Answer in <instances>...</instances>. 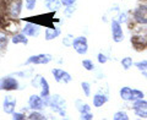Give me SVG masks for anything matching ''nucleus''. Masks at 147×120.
Here are the masks:
<instances>
[{
	"instance_id": "24",
	"label": "nucleus",
	"mask_w": 147,
	"mask_h": 120,
	"mask_svg": "<svg viewBox=\"0 0 147 120\" xmlns=\"http://www.w3.org/2000/svg\"><path fill=\"white\" fill-rule=\"evenodd\" d=\"M114 120H127L129 117H127V114L125 112H118L114 114V117H113Z\"/></svg>"
},
{
	"instance_id": "20",
	"label": "nucleus",
	"mask_w": 147,
	"mask_h": 120,
	"mask_svg": "<svg viewBox=\"0 0 147 120\" xmlns=\"http://www.w3.org/2000/svg\"><path fill=\"white\" fill-rule=\"evenodd\" d=\"M27 119L28 120H44L45 117L42 113H39V110H33V112H31L27 115Z\"/></svg>"
},
{
	"instance_id": "9",
	"label": "nucleus",
	"mask_w": 147,
	"mask_h": 120,
	"mask_svg": "<svg viewBox=\"0 0 147 120\" xmlns=\"http://www.w3.org/2000/svg\"><path fill=\"white\" fill-rule=\"evenodd\" d=\"M134 112L137 117L147 118V102L142 99H137L134 104Z\"/></svg>"
},
{
	"instance_id": "35",
	"label": "nucleus",
	"mask_w": 147,
	"mask_h": 120,
	"mask_svg": "<svg viewBox=\"0 0 147 120\" xmlns=\"http://www.w3.org/2000/svg\"><path fill=\"white\" fill-rule=\"evenodd\" d=\"M74 10H75V7H72V5H71V6H67V7L65 9V11H64V13H65L66 16H70L71 12H72Z\"/></svg>"
},
{
	"instance_id": "36",
	"label": "nucleus",
	"mask_w": 147,
	"mask_h": 120,
	"mask_svg": "<svg viewBox=\"0 0 147 120\" xmlns=\"http://www.w3.org/2000/svg\"><path fill=\"white\" fill-rule=\"evenodd\" d=\"M126 21V13H121L119 16V22H125Z\"/></svg>"
},
{
	"instance_id": "31",
	"label": "nucleus",
	"mask_w": 147,
	"mask_h": 120,
	"mask_svg": "<svg viewBox=\"0 0 147 120\" xmlns=\"http://www.w3.org/2000/svg\"><path fill=\"white\" fill-rule=\"evenodd\" d=\"M81 119H84V120H91V119H93V115L91 114V112H88V113H82L81 114Z\"/></svg>"
},
{
	"instance_id": "28",
	"label": "nucleus",
	"mask_w": 147,
	"mask_h": 120,
	"mask_svg": "<svg viewBox=\"0 0 147 120\" xmlns=\"http://www.w3.org/2000/svg\"><path fill=\"white\" fill-rule=\"evenodd\" d=\"M63 43L65 44L66 47H70V45H72V43H74V38H72V36L67 34V36H66V38H64V39H63Z\"/></svg>"
},
{
	"instance_id": "26",
	"label": "nucleus",
	"mask_w": 147,
	"mask_h": 120,
	"mask_svg": "<svg viewBox=\"0 0 147 120\" xmlns=\"http://www.w3.org/2000/svg\"><path fill=\"white\" fill-rule=\"evenodd\" d=\"M36 4H37V0H25V6L27 10H33L36 7Z\"/></svg>"
},
{
	"instance_id": "33",
	"label": "nucleus",
	"mask_w": 147,
	"mask_h": 120,
	"mask_svg": "<svg viewBox=\"0 0 147 120\" xmlns=\"http://www.w3.org/2000/svg\"><path fill=\"white\" fill-rule=\"evenodd\" d=\"M76 3V0H61V4L64 6H71Z\"/></svg>"
},
{
	"instance_id": "30",
	"label": "nucleus",
	"mask_w": 147,
	"mask_h": 120,
	"mask_svg": "<svg viewBox=\"0 0 147 120\" xmlns=\"http://www.w3.org/2000/svg\"><path fill=\"white\" fill-rule=\"evenodd\" d=\"M135 65L139 67V70H147V61H146V60H144V61L136 63Z\"/></svg>"
},
{
	"instance_id": "23",
	"label": "nucleus",
	"mask_w": 147,
	"mask_h": 120,
	"mask_svg": "<svg viewBox=\"0 0 147 120\" xmlns=\"http://www.w3.org/2000/svg\"><path fill=\"white\" fill-rule=\"evenodd\" d=\"M121 65H123V67L125 69V70H127V69H130V67H131V65H132V59H131V58H129V57L124 58V59L121 60Z\"/></svg>"
},
{
	"instance_id": "13",
	"label": "nucleus",
	"mask_w": 147,
	"mask_h": 120,
	"mask_svg": "<svg viewBox=\"0 0 147 120\" xmlns=\"http://www.w3.org/2000/svg\"><path fill=\"white\" fill-rule=\"evenodd\" d=\"M134 17L140 24H147V6L137 7L134 12Z\"/></svg>"
},
{
	"instance_id": "19",
	"label": "nucleus",
	"mask_w": 147,
	"mask_h": 120,
	"mask_svg": "<svg viewBox=\"0 0 147 120\" xmlns=\"http://www.w3.org/2000/svg\"><path fill=\"white\" fill-rule=\"evenodd\" d=\"M120 97L124 100H132V90L130 87H123L120 90Z\"/></svg>"
},
{
	"instance_id": "3",
	"label": "nucleus",
	"mask_w": 147,
	"mask_h": 120,
	"mask_svg": "<svg viewBox=\"0 0 147 120\" xmlns=\"http://www.w3.org/2000/svg\"><path fill=\"white\" fill-rule=\"evenodd\" d=\"M72 47L75 49V52L80 55H85L88 50V44H87V39L86 37H77L74 39Z\"/></svg>"
},
{
	"instance_id": "4",
	"label": "nucleus",
	"mask_w": 147,
	"mask_h": 120,
	"mask_svg": "<svg viewBox=\"0 0 147 120\" xmlns=\"http://www.w3.org/2000/svg\"><path fill=\"white\" fill-rule=\"evenodd\" d=\"M0 90L16 91L18 90V82L13 77H3V78H0Z\"/></svg>"
},
{
	"instance_id": "27",
	"label": "nucleus",
	"mask_w": 147,
	"mask_h": 120,
	"mask_svg": "<svg viewBox=\"0 0 147 120\" xmlns=\"http://www.w3.org/2000/svg\"><path fill=\"white\" fill-rule=\"evenodd\" d=\"M82 91H84V93L88 97L91 94V87H90V84L88 82H82Z\"/></svg>"
},
{
	"instance_id": "1",
	"label": "nucleus",
	"mask_w": 147,
	"mask_h": 120,
	"mask_svg": "<svg viewBox=\"0 0 147 120\" xmlns=\"http://www.w3.org/2000/svg\"><path fill=\"white\" fill-rule=\"evenodd\" d=\"M49 105H50V108H52L54 112H57L60 115H63V117H65L66 103L59 94H55L49 99Z\"/></svg>"
},
{
	"instance_id": "16",
	"label": "nucleus",
	"mask_w": 147,
	"mask_h": 120,
	"mask_svg": "<svg viewBox=\"0 0 147 120\" xmlns=\"http://www.w3.org/2000/svg\"><path fill=\"white\" fill-rule=\"evenodd\" d=\"M11 42L13 44H27L28 43V38H27V36L24 32H21V33L20 32H16V33L12 36Z\"/></svg>"
},
{
	"instance_id": "34",
	"label": "nucleus",
	"mask_w": 147,
	"mask_h": 120,
	"mask_svg": "<svg viewBox=\"0 0 147 120\" xmlns=\"http://www.w3.org/2000/svg\"><path fill=\"white\" fill-rule=\"evenodd\" d=\"M98 61H99L100 64H104V63H107V57H105L104 54L99 53V54H98Z\"/></svg>"
},
{
	"instance_id": "8",
	"label": "nucleus",
	"mask_w": 147,
	"mask_h": 120,
	"mask_svg": "<svg viewBox=\"0 0 147 120\" xmlns=\"http://www.w3.org/2000/svg\"><path fill=\"white\" fill-rule=\"evenodd\" d=\"M3 109L6 114H12L16 109V99L12 96H6L3 100Z\"/></svg>"
},
{
	"instance_id": "15",
	"label": "nucleus",
	"mask_w": 147,
	"mask_h": 120,
	"mask_svg": "<svg viewBox=\"0 0 147 120\" xmlns=\"http://www.w3.org/2000/svg\"><path fill=\"white\" fill-rule=\"evenodd\" d=\"M61 31L57 28V27H48L47 30L44 32V36H45V40H52V39H55L60 36Z\"/></svg>"
},
{
	"instance_id": "6",
	"label": "nucleus",
	"mask_w": 147,
	"mask_h": 120,
	"mask_svg": "<svg viewBox=\"0 0 147 120\" xmlns=\"http://www.w3.org/2000/svg\"><path fill=\"white\" fill-rule=\"evenodd\" d=\"M49 61H52V55H49V54H37V55H32L31 58H28L26 64L44 65V64H48Z\"/></svg>"
},
{
	"instance_id": "5",
	"label": "nucleus",
	"mask_w": 147,
	"mask_h": 120,
	"mask_svg": "<svg viewBox=\"0 0 147 120\" xmlns=\"http://www.w3.org/2000/svg\"><path fill=\"white\" fill-rule=\"evenodd\" d=\"M52 73L55 78V81L59 82V84H69V82H71V80H72L70 73L61 70V69H53Z\"/></svg>"
},
{
	"instance_id": "21",
	"label": "nucleus",
	"mask_w": 147,
	"mask_h": 120,
	"mask_svg": "<svg viewBox=\"0 0 147 120\" xmlns=\"http://www.w3.org/2000/svg\"><path fill=\"white\" fill-rule=\"evenodd\" d=\"M9 42V38H7V34L5 33V31H0V49H4L7 45Z\"/></svg>"
},
{
	"instance_id": "18",
	"label": "nucleus",
	"mask_w": 147,
	"mask_h": 120,
	"mask_svg": "<svg viewBox=\"0 0 147 120\" xmlns=\"http://www.w3.org/2000/svg\"><path fill=\"white\" fill-rule=\"evenodd\" d=\"M108 102V97L107 96H104V94H96L94 97H93V105L94 107H97V108H99V107H102L103 104H105Z\"/></svg>"
},
{
	"instance_id": "7",
	"label": "nucleus",
	"mask_w": 147,
	"mask_h": 120,
	"mask_svg": "<svg viewBox=\"0 0 147 120\" xmlns=\"http://www.w3.org/2000/svg\"><path fill=\"white\" fill-rule=\"evenodd\" d=\"M28 105L31 109L33 110H40L44 108L45 102L42 98V96H37V94H32L28 99Z\"/></svg>"
},
{
	"instance_id": "29",
	"label": "nucleus",
	"mask_w": 147,
	"mask_h": 120,
	"mask_svg": "<svg viewBox=\"0 0 147 120\" xmlns=\"http://www.w3.org/2000/svg\"><path fill=\"white\" fill-rule=\"evenodd\" d=\"M25 118H26V115L24 113H16V112L12 113V119L13 120H25Z\"/></svg>"
},
{
	"instance_id": "32",
	"label": "nucleus",
	"mask_w": 147,
	"mask_h": 120,
	"mask_svg": "<svg viewBox=\"0 0 147 120\" xmlns=\"http://www.w3.org/2000/svg\"><path fill=\"white\" fill-rule=\"evenodd\" d=\"M79 110L81 112V114H82V113H88V112H90V107H88L87 104H82L81 107H79Z\"/></svg>"
},
{
	"instance_id": "25",
	"label": "nucleus",
	"mask_w": 147,
	"mask_h": 120,
	"mask_svg": "<svg viewBox=\"0 0 147 120\" xmlns=\"http://www.w3.org/2000/svg\"><path fill=\"white\" fill-rule=\"evenodd\" d=\"M144 92H141L139 90H132V100H137V99H142L144 98Z\"/></svg>"
},
{
	"instance_id": "2",
	"label": "nucleus",
	"mask_w": 147,
	"mask_h": 120,
	"mask_svg": "<svg viewBox=\"0 0 147 120\" xmlns=\"http://www.w3.org/2000/svg\"><path fill=\"white\" fill-rule=\"evenodd\" d=\"M22 11V0H9L6 4V12L12 18H17Z\"/></svg>"
},
{
	"instance_id": "22",
	"label": "nucleus",
	"mask_w": 147,
	"mask_h": 120,
	"mask_svg": "<svg viewBox=\"0 0 147 120\" xmlns=\"http://www.w3.org/2000/svg\"><path fill=\"white\" fill-rule=\"evenodd\" d=\"M82 66H84V67L86 69V70H88V71H91V70H93V69H94L93 63H92L90 59H85V60H82Z\"/></svg>"
},
{
	"instance_id": "14",
	"label": "nucleus",
	"mask_w": 147,
	"mask_h": 120,
	"mask_svg": "<svg viewBox=\"0 0 147 120\" xmlns=\"http://www.w3.org/2000/svg\"><path fill=\"white\" fill-rule=\"evenodd\" d=\"M131 43L135 45L136 48H144L147 45V33H141L134 36L131 38Z\"/></svg>"
},
{
	"instance_id": "12",
	"label": "nucleus",
	"mask_w": 147,
	"mask_h": 120,
	"mask_svg": "<svg viewBox=\"0 0 147 120\" xmlns=\"http://www.w3.org/2000/svg\"><path fill=\"white\" fill-rule=\"evenodd\" d=\"M40 96L42 98L44 99L45 104H49V99H50V90H49V85H48V81L45 80L44 77L40 78Z\"/></svg>"
},
{
	"instance_id": "11",
	"label": "nucleus",
	"mask_w": 147,
	"mask_h": 120,
	"mask_svg": "<svg viewBox=\"0 0 147 120\" xmlns=\"http://www.w3.org/2000/svg\"><path fill=\"white\" fill-rule=\"evenodd\" d=\"M22 32L27 37H37L40 32V27L36 24H32V22H27V24H25V27L22 28Z\"/></svg>"
},
{
	"instance_id": "17",
	"label": "nucleus",
	"mask_w": 147,
	"mask_h": 120,
	"mask_svg": "<svg viewBox=\"0 0 147 120\" xmlns=\"http://www.w3.org/2000/svg\"><path fill=\"white\" fill-rule=\"evenodd\" d=\"M60 5H63L61 0H47L45 1V7L50 11H58Z\"/></svg>"
},
{
	"instance_id": "10",
	"label": "nucleus",
	"mask_w": 147,
	"mask_h": 120,
	"mask_svg": "<svg viewBox=\"0 0 147 120\" xmlns=\"http://www.w3.org/2000/svg\"><path fill=\"white\" fill-rule=\"evenodd\" d=\"M112 34H113L114 42H117V43L121 42V40L124 39V33H123L120 22H118V21H112Z\"/></svg>"
}]
</instances>
